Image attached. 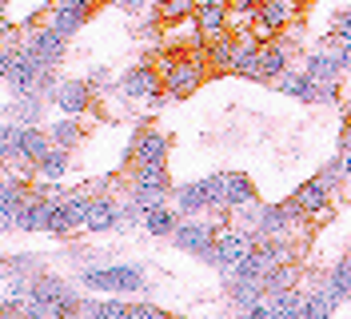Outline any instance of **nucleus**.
<instances>
[{
    "label": "nucleus",
    "mask_w": 351,
    "mask_h": 319,
    "mask_svg": "<svg viewBox=\"0 0 351 319\" xmlns=\"http://www.w3.org/2000/svg\"><path fill=\"white\" fill-rule=\"evenodd\" d=\"M260 296H267V283H263V279H236V283H232V299H236L240 307L260 303Z\"/></svg>",
    "instance_id": "obj_25"
},
{
    "label": "nucleus",
    "mask_w": 351,
    "mask_h": 319,
    "mask_svg": "<svg viewBox=\"0 0 351 319\" xmlns=\"http://www.w3.org/2000/svg\"><path fill=\"white\" fill-rule=\"evenodd\" d=\"M295 4H304V0H295Z\"/></svg>",
    "instance_id": "obj_42"
},
{
    "label": "nucleus",
    "mask_w": 351,
    "mask_h": 319,
    "mask_svg": "<svg viewBox=\"0 0 351 319\" xmlns=\"http://www.w3.org/2000/svg\"><path fill=\"white\" fill-rule=\"evenodd\" d=\"M48 232H56V235L76 232V220H72V212H68V204H52V215H48Z\"/></svg>",
    "instance_id": "obj_31"
},
{
    "label": "nucleus",
    "mask_w": 351,
    "mask_h": 319,
    "mask_svg": "<svg viewBox=\"0 0 351 319\" xmlns=\"http://www.w3.org/2000/svg\"><path fill=\"white\" fill-rule=\"evenodd\" d=\"M304 72L315 80V84H335V72H339V68H335V60H331L328 52H315V56L307 60Z\"/></svg>",
    "instance_id": "obj_26"
},
{
    "label": "nucleus",
    "mask_w": 351,
    "mask_h": 319,
    "mask_svg": "<svg viewBox=\"0 0 351 319\" xmlns=\"http://www.w3.org/2000/svg\"><path fill=\"white\" fill-rule=\"evenodd\" d=\"M21 52H28V56H36V60H44L52 68V64H60V56H64V36L56 28H24Z\"/></svg>",
    "instance_id": "obj_4"
},
{
    "label": "nucleus",
    "mask_w": 351,
    "mask_h": 319,
    "mask_svg": "<svg viewBox=\"0 0 351 319\" xmlns=\"http://www.w3.org/2000/svg\"><path fill=\"white\" fill-rule=\"evenodd\" d=\"M132 316H136V319H160L164 311H160V307H144V303H136V307H132Z\"/></svg>",
    "instance_id": "obj_37"
},
{
    "label": "nucleus",
    "mask_w": 351,
    "mask_h": 319,
    "mask_svg": "<svg viewBox=\"0 0 351 319\" xmlns=\"http://www.w3.org/2000/svg\"><path fill=\"white\" fill-rule=\"evenodd\" d=\"M176 208H180L184 215L212 208V180H199V184H184V188L176 191Z\"/></svg>",
    "instance_id": "obj_14"
},
{
    "label": "nucleus",
    "mask_w": 351,
    "mask_h": 319,
    "mask_svg": "<svg viewBox=\"0 0 351 319\" xmlns=\"http://www.w3.org/2000/svg\"><path fill=\"white\" fill-rule=\"evenodd\" d=\"M84 311L92 319H124V316H132L128 303H88Z\"/></svg>",
    "instance_id": "obj_32"
},
{
    "label": "nucleus",
    "mask_w": 351,
    "mask_h": 319,
    "mask_svg": "<svg viewBox=\"0 0 351 319\" xmlns=\"http://www.w3.org/2000/svg\"><path fill=\"white\" fill-rule=\"evenodd\" d=\"M168 196V176H164V164H136V176H132V204L140 212H152L164 204Z\"/></svg>",
    "instance_id": "obj_1"
},
{
    "label": "nucleus",
    "mask_w": 351,
    "mask_h": 319,
    "mask_svg": "<svg viewBox=\"0 0 351 319\" xmlns=\"http://www.w3.org/2000/svg\"><path fill=\"white\" fill-rule=\"evenodd\" d=\"M52 148V136H44L40 128H24L21 132V160H32V164H40V156Z\"/></svg>",
    "instance_id": "obj_21"
},
{
    "label": "nucleus",
    "mask_w": 351,
    "mask_h": 319,
    "mask_svg": "<svg viewBox=\"0 0 351 319\" xmlns=\"http://www.w3.org/2000/svg\"><path fill=\"white\" fill-rule=\"evenodd\" d=\"M164 88L172 96H192L204 84V64L196 56H164Z\"/></svg>",
    "instance_id": "obj_2"
},
{
    "label": "nucleus",
    "mask_w": 351,
    "mask_h": 319,
    "mask_svg": "<svg viewBox=\"0 0 351 319\" xmlns=\"http://www.w3.org/2000/svg\"><path fill=\"white\" fill-rule=\"evenodd\" d=\"M236 48H240V40H232V36L212 40V48H208V64H216L219 72H232V64H236Z\"/></svg>",
    "instance_id": "obj_23"
},
{
    "label": "nucleus",
    "mask_w": 351,
    "mask_h": 319,
    "mask_svg": "<svg viewBox=\"0 0 351 319\" xmlns=\"http://www.w3.org/2000/svg\"><path fill=\"white\" fill-rule=\"evenodd\" d=\"M172 239L184 248V252H196V255H212V248H216V239H219V228L216 224H196V220H188V224H176V232Z\"/></svg>",
    "instance_id": "obj_6"
},
{
    "label": "nucleus",
    "mask_w": 351,
    "mask_h": 319,
    "mask_svg": "<svg viewBox=\"0 0 351 319\" xmlns=\"http://www.w3.org/2000/svg\"><path fill=\"white\" fill-rule=\"evenodd\" d=\"M284 72H287L284 44H267V48H260V80H280Z\"/></svg>",
    "instance_id": "obj_20"
},
{
    "label": "nucleus",
    "mask_w": 351,
    "mask_h": 319,
    "mask_svg": "<svg viewBox=\"0 0 351 319\" xmlns=\"http://www.w3.org/2000/svg\"><path fill=\"white\" fill-rule=\"evenodd\" d=\"M144 228L152 235H172L176 232V212H168L164 204L160 208H152V212H144Z\"/></svg>",
    "instance_id": "obj_27"
},
{
    "label": "nucleus",
    "mask_w": 351,
    "mask_h": 319,
    "mask_svg": "<svg viewBox=\"0 0 351 319\" xmlns=\"http://www.w3.org/2000/svg\"><path fill=\"white\" fill-rule=\"evenodd\" d=\"M80 136H84V132H80L76 120H60V124L52 128V144H60V148H76Z\"/></svg>",
    "instance_id": "obj_30"
},
{
    "label": "nucleus",
    "mask_w": 351,
    "mask_h": 319,
    "mask_svg": "<svg viewBox=\"0 0 351 319\" xmlns=\"http://www.w3.org/2000/svg\"><path fill=\"white\" fill-rule=\"evenodd\" d=\"M21 124H4V160H12V156H21Z\"/></svg>",
    "instance_id": "obj_34"
},
{
    "label": "nucleus",
    "mask_w": 351,
    "mask_h": 319,
    "mask_svg": "<svg viewBox=\"0 0 351 319\" xmlns=\"http://www.w3.org/2000/svg\"><path fill=\"white\" fill-rule=\"evenodd\" d=\"M335 303H339V299L324 287V292H315V296L304 299V316L307 319H324V316H331V311H335Z\"/></svg>",
    "instance_id": "obj_28"
},
{
    "label": "nucleus",
    "mask_w": 351,
    "mask_h": 319,
    "mask_svg": "<svg viewBox=\"0 0 351 319\" xmlns=\"http://www.w3.org/2000/svg\"><path fill=\"white\" fill-rule=\"evenodd\" d=\"M36 168H40L44 180H60V176L68 172V148L52 144V148H48V152L40 156V164H36Z\"/></svg>",
    "instance_id": "obj_24"
},
{
    "label": "nucleus",
    "mask_w": 351,
    "mask_h": 319,
    "mask_svg": "<svg viewBox=\"0 0 351 319\" xmlns=\"http://www.w3.org/2000/svg\"><path fill=\"white\" fill-rule=\"evenodd\" d=\"M196 4L199 0H160V16H164V21H184Z\"/></svg>",
    "instance_id": "obj_33"
},
{
    "label": "nucleus",
    "mask_w": 351,
    "mask_h": 319,
    "mask_svg": "<svg viewBox=\"0 0 351 319\" xmlns=\"http://www.w3.org/2000/svg\"><path fill=\"white\" fill-rule=\"evenodd\" d=\"M291 215H300L295 204H271V208H263L260 212V220H256L260 228H256V232L267 235V239H284L287 228H291Z\"/></svg>",
    "instance_id": "obj_12"
},
{
    "label": "nucleus",
    "mask_w": 351,
    "mask_h": 319,
    "mask_svg": "<svg viewBox=\"0 0 351 319\" xmlns=\"http://www.w3.org/2000/svg\"><path fill=\"white\" fill-rule=\"evenodd\" d=\"M228 12H232V0H199L196 24H199V32H204V40L228 36Z\"/></svg>",
    "instance_id": "obj_8"
},
{
    "label": "nucleus",
    "mask_w": 351,
    "mask_h": 319,
    "mask_svg": "<svg viewBox=\"0 0 351 319\" xmlns=\"http://www.w3.org/2000/svg\"><path fill=\"white\" fill-rule=\"evenodd\" d=\"M339 176H348V172H343V160H339V164H331V168H324V176H319V180H324L328 188H335V184H339Z\"/></svg>",
    "instance_id": "obj_36"
},
{
    "label": "nucleus",
    "mask_w": 351,
    "mask_h": 319,
    "mask_svg": "<svg viewBox=\"0 0 351 319\" xmlns=\"http://www.w3.org/2000/svg\"><path fill=\"white\" fill-rule=\"evenodd\" d=\"M120 88H124V96H132V100H152V96H160V88H164V76L156 68H148V64H136L132 72H124Z\"/></svg>",
    "instance_id": "obj_9"
},
{
    "label": "nucleus",
    "mask_w": 351,
    "mask_h": 319,
    "mask_svg": "<svg viewBox=\"0 0 351 319\" xmlns=\"http://www.w3.org/2000/svg\"><path fill=\"white\" fill-rule=\"evenodd\" d=\"M92 8H96V0H52L48 4V28H56L60 36H68V32H76L92 16Z\"/></svg>",
    "instance_id": "obj_5"
},
{
    "label": "nucleus",
    "mask_w": 351,
    "mask_h": 319,
    "mask_svg": "<svg viewBox=\"0 0 351 319\" xmlns=\"http://www.w3.org/2000/svg\"><path fill=\"white\" fill-rule=\"evenodd\" d=\"M328 191H331V188L319 180V176H315V180H307L304 188L291 196V204H295L304 215H319L324 208H328Z\"/></svg>",
    "instance_id": "obj_13"
},
{
    "label": "nucleus",
    "mask_w": 351,
    "mask_h": 319,
    "mask_svg": "<svg viewBox=\"0 0 351 319\" xmlns=\"http://www.w3.org/2000/svg\"><path fill=\"white\" fill-rule=\"evenodd\" d=\"M331 36H339V40L351 44V12H339V16H335V24H331Z\"/></svg>",
    "instance_id": "obj_35"
},
{
    "label": "nucleus",
    "mask_w": 351,
    "mask_h": 319,
    "mask_svg": "<svg viewBox=\"0 0 351 319\" xmlns=\"http://www.w3.org/2000/svg\"><path fill=\"white\" fill-rule=\"evenodd\" d=\"M343 152H351V124H348V132H343Z\"/></svg>",
    "instance_id": "obj_39"
},
{
    "label": "nucleus",
    "mask_w": 351,
    "mask_h": 319,
    "mask_svg": "<svg viewBox=\"0 0 351 319\" xmlns=\"http://www.w3.org/2000/svg\"><path fill=\"white\" fill-rule=\"evenodd\" d=\"M144 4H148V0H120V8H132V12H136V8H144Z\"/></svg>",
    "instance_id": "obj_38"
},
{
    "label": "nucleus",
    "mask_w": 351,
    "mask_h": 319,
    "mask_svg": "<svg viewBox=\"0 0 351 319\" xmlns=\"http://www.w3.org/2000/svg\"><path fill=\"white\" fill-rule=\"evenodd\" d=\"M256 252V239L247 232H219V239H216V248H212V263H216L219 272H232L236 263H243L247 255Z\"/></svg>",
    "instance_id": "obj_3"
},
{
    "label": "nucleus",
    "mask_w": 351,
    "mask_h": 319,
    "mask_svg": "<svg viewBox=\"0 0 351 319\" xmlns=\"http://www.w3.org/2000/svg\"><path fill=\"white\" fill-rule=\"evenodd\" d=\"M28 196H32V191L24 188L21 180H8V184H4V212H0L4 228H16V220H21V208L28 204Z\"/></svg>",
    "instance_id": "obj_19"
},
{
    "label": "nucleus",
    "mask_w": 351,
    "mask_h": 319,
    "mask_svg": "<svg viewBox=\"0 0 351 319\" xmlns=\"http://www.w3.org/2000/svg\"><path fill=\"white\" fill-rule=\"evenodd\" d=\"M52 100L60 104V112H84L92 104V88L84 80H68V84H60L52 92Z\"/></svg>",
    "instance_id": "obj_15"
},
{
    "label": "nucleus",
    "mask_w": 351,
    "mask_h": 319,
    "mask_svg": "<svg viewBox=\"0 0 351 319\" xmlns=\"http://www.w3.org/2000/svg\"><path fill=\"white\" fill-rule=\"evenodd\" d=\"M52 204H56V200H48V196H28V204L21 208V220H16V228H28V232H36V228H48Z\"/></svg>",
    "instance_id": "obj_16"
},
{
    "label": "nucleus",
    "mask_w": 351,
    "mask_h": 319,
    "mask_svg": "<svg viewBox=\"0 0 351 319\" xmlns=\"http://www.w3.org/2000/svg\"><path fill=\"white\" fill-rule=\"evenodd\" d=\"M120 224V208L112 204V200H92V208H88V228L92 232H108Z\"/></svg>",
    "instance_id": "obj_22"
},
{
    "label": "nucleus",
    "mask_w": 351,
    "mask_h": 319,
    "mask_svg": "<svg viewBox=\"0 0 351 319\" xmlns=\"http://www.w3.org/2000/svg\"><path fill=\"white\" fill-rule=\"evenodd\" d=\"M88 287L100 292H144V276L140 268H104V272H84Z\"/></svg>",
    "instance_id": "obj_7"
},
{
    "label": "nucleus",
    "mask_w": 351,
    "mask_h": 319,
    "mask_svg": "<svg viewBox=\"0 0 351 319\" xmlns=\"http://www.w3.org/2000/svg\"><path fill=\"white\" fill-rule=\"evenodd\" d=\"M96 4H120V0H96Z\"/></svg>",
    "instance_id": "obj_41"
},
{
    "label": "nucleus",
    "mask_w": 351,
    "mask_h": 319,
    "mask_svg": "<svg viewBox=\"0 0 351 319\" xmlns=\"http://www.w3.org/2000/svg\"><path fill=\"white\" fill-rule=\"evenodd\" d=\"M168 160V136H160L156 128L140 132L132 144V164H164Z\"/></svg>",
    "instance_id": "obj_11"
},
{
    "label": "nucleus",
    "mask_w": 351,
    "mask_h": 319,
    "mask_svg": "<svg viewBox=\"0 0 351 319\" xmlns=\"http://www.w3.org/2000/svg\"><path fill=\"white\" fill-rule=\"evenodd\" d=\"M295 8H300L295 0H260V16H256V21H260V32L263 36L280 32L284 24L295 21Z\"/></svg>",
    "instance_id": "obj_10"
},
{
    "label": "nucleus",
    "mask_w": 351,
    "mask_h": 319,
    "mask_svg": "<svg viewBox=\"0 0 351 319\" xmlns=\"http://www.w3.org/2000/svg\"><path fill=\"white\" fill-rule=\"evenodd\" d=\"M223 200H228V208L247 212V208L256 204V188H252V180H247V176H223Z\"/></svg>",
    "instance_id": "obj_17"
},
{
    "label": "nucleus",
    "mask_w": 351,
    "mask_h": 319,
    "mask_svg": "<svg viewBox=\"0 0 351 319\" xmlns=\"http://www.w3.org/2000/svg\"><path fill=\"white\" fill-rule=\"evenodd\" d=\"M343 172L351 176V152H343Z\"/></svg>",
    "instance_id": "obj_40"
},
{
    "label": "nucleus",
    "mask_w": 351,
    "mask_h": 319,
    "mask_svg": "<svg viewBox=\"0 0 351 319\" xmlns=\"http://www.w3.org/2000/svg\"><path fill=\"white\" fill-rule=\"evenodd\" d=\"M328 292H331L335 299H348V296H351V255L339 263V268H335V272H331Z\"/></svg>",
    "instance_id": "obj_29"
},
{
    "label": "nucleus",
    "mask_w": 351,
    "mask_h": 319,
    "mask_svg": "<svg viewBox=\"0 0 351 319\" xmlns=\"http://www.w3.org/2000/svg\"><path fill=\"white\" fill-rule=\"evenodd\" d=\"M240 48H236V64H232V72L236 76H252V80H260V44L252 40V36H236Z\"/></svg>",
    "instance_id": "obj_18"
}]
</instances>
